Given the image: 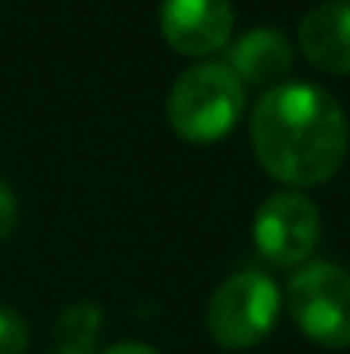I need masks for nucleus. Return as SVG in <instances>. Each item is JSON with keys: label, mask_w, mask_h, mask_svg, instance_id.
<instances>
[{"label": "nucleus", "mask_w": 350, "mask_h": 354, "mask_svg": "<svg viewBox=\"0 0 350 354\" xmlns=\"http://www.w3.org/2000/svg\"><path fill=\"white\" fill-rule=\"evenodd\" d=\"M251 145L261 169L285 186H320L347 158V114L316 83H278L251 114Z\"/></svg>", "instance_id": "nucleus-1"}, {"label": "nucleus", "mask_w": 350, "mask_h": 354, "mask_svg": "<svg viewBox=\"0 0 350 354\" xmlns=\"http://www.w3.org/2000/svg\"><path fill=\"white\" fill-rule=\"evenodd\" d=\"M165 114L182 141L213 145L227 138L244 114V83L227 62H196L172 83Z\"/></svg>", "instance_id": "nucleus-2"}, {"label": "nucleus", "mask_w": 350, "mask_h": 354, "mask_svg": "<svg viewBox=\"0 0 350 354\" xmlns=\"http://www.w3.org/2000/svg\"><path fill=\"white\" fill-rule=\"evenodd\" d=\"M282 292L278 286L254 268L233 272L220 282V289L210 296L206 306V330L210 337L227 351H247L261 344L278 320Z\"/></svg>", "instance_id": "nucleus-3"}, {"label": "nucleus", "mask_w": 350, "mask_h": 354, "mask_svg": "<svg viewBox=\"0 0 350 354\" xmlns=\"http://www.w3.org/2000/svg\"><path fill=\"white\" fill-rule=\"evenodd\" d=\"M295 327L323 348H350V272L333 261L302 265L285 289Z\"/></svg>", "instance_id": "nucleus-4"}, {"label": "nucleus", "mask_w": 350, "mask_h": 354, "mask_svg": "<svg viewBox=\"0 0 350 354\" xmlns=\"http://www.w3.org/2000/svg\"><path fill=\"white\" fill-rule=\"evenodd\" d=\"M320 244V207L295 193H275L254 217V248L275 265H302Z\"/></svg>", "instance_id": "nucleus-5"}, {"label": "nucleus", "mask_w": 350, "mask_h": 354, "mask_svg": "<svg viewBox=\"0 0 350 354\" xmlns=\"http://www.w3.org/2000/svg\"><path fill=\"white\" fill-rule=\"evenodd\" d=\"M158 28L172 52L206 59L231 41L233 7L231 0H162Z\"/></svg>", "instance_id": "nucleus-6"}, {"label": "nucleus", "mask_w": 350, "mask_h": 354, "mask_svg": "<svg viewBox=\"0 0 350 354\" xmlns=\"http://www.w3.org/2000/svg\"><path fill=\"white\" fill-rule=\"evenodd\" d=\"M302 55L333 76H350V0H323L299 21Z\"/></svg>", "instance_id": "nucleus-7"}, {"label": "nucleus", "mask_w": 350, "mask_h": 354, "mask_svg": "<svg viewBox=\"0 0 350 354\" xmlns=\"http://www.w3.org/2000/svg\"><path fill=\"white\" fill-rule=\"evenodd\" d=\"M227 66L240 83L251 86H278L292 69V45L278 28H251L227 52Z\"/></svg>", "instance_id": "nucleus-8"}, {"label": "nucleus", "mask_w": 350, "mask_h": 354, "mask_svg": "<svg viewBox=\"0 0 350 354\" xmlns=\"http://www.w3.org/2000/svg\"><path fill=\"white\" fill-rule=\"evenodd\" d=\"M104 313L93 299H79L62 310L55 320V351L59 354H97V334H100Z\"/></svg>", "instance_id": "nucleus-9"}, {"label": "nucleus", "mask_w": 350, "mask_h": 354, "mask_svg": "<svg viewBox=\"0 0 350 354\" xmlns=\"http://www.w3.org/2000/svg\"><path fill=\"white\" fill-rule=\"evenodd\" d=\"M28 344H31L28 324L10 306H0V354H24Z\"/></svg>", "instance_id": "nucleus-10"}, {"label": "nucleus", "mask_w": 350, "mask_h": 354, "mask_svg": "<svg viewBox=\"0 0 350 354\" xmlns=\"http://www.w3.org/2000/svg\"><path fill=\"white\" fill-rule=\"evenodd\" d=\"M17 200H14V193L0 183V241L3 237H10L14 234V227H17Z\"/></svg>", "instance_id": "nucleus-11"}, {"label": "nucleus", "mask_w": 350, "mask_h": 354, "mask_svg": "<svg viewBox=\"0 0 350 354\" xmlns=\"http://www.w3.org/2000/svg\"><path fill=\"white\" fill-rule=\"evenodd\" d=\"M104 354H162L155 351L151 344H137V341H124V344H114V348H107Z\"/></svg>", "instance_id": "nucleus-12"}]
</instances>
